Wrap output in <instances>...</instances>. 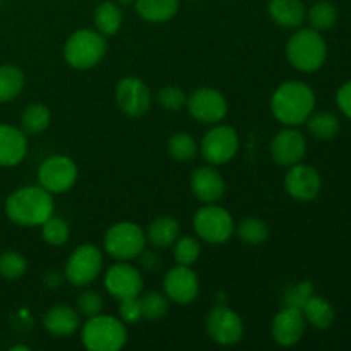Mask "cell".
<instances>
[{
  "label": "cell",
  "instance_id": "obj_1",
  "mask_svg": "<svg viewBox=\"0 0 351 351\" xmlns=\"http://www.w3.org/2000/svg\"><path fill=\"white\" fill-rule=\"evenodd\" d=\"M53 197L41 185L17 189L5 201L7 218L21 226H41L50 216H53Z\"/></svg>",
  "mask_w": 351,
  "mask_h": 351
},
{
  "label": "cell",
  "instance_id": "obj_2",
  "mask_svg": "<svg viewBox=\"0 0 351 351\" xmlns=\"http://www.w3.org/2000/svg\"><path fill=\"white\" fill-rule=\"evenodd\" d=\"M315 106L312 88L300 81H288L278 86L271 98V112L285 125H300L307 122Z\"/></svg>",
  "mask_w": 351,
  "mask_h": 351
},
{
  "label": "cell",
  "instance_id": "obj_3",
  "mask_svg": "<svg viewBox=\"0 0 351 351\" xmlns=\"http://www.w3.org/2000/svg\"><path fill=\"white\" fill-rule=\"evenodd\" d=\"M81 338L89 351H119L127 343V329L119 317L96 314L82 326Z\"/></svg>",
  "mask_w": 351,
  "mask_h": 351
},
{
  "label": "cell",
  "instance_id": "obj_4",
  "mask_svg": "<svg viewBox=\"0 0 351 351\" xmlns=\"http://www.w3.org/2000/svg\"><path fill=\"white\" fill-rule=\"evenodd\" d=\"M287 57L297 71L315 72L324 65L328 57V45L315 29H300L290 38L287 45Z\"/></svg>",
  "mask_w": 351,
  "mask_h": 351
},
{
  "label": "cell",
  "instance_id": "obj_5",
  "mask_svg": "<svg viewBox=\"0 0 351 351\" xmlns=\"http://www.w3.org/2000/svg\"><path fill=\"white\" fill-rule=\"evenodd\" d=\"M106 53V40L93 29H79L69 36L64 47V57L72 69L88 71L96 67Z\"/></svg>",
  "mask_w": 351,
  "mask_h": 351
},
{
  "label": "cell",
  "instance_id": "obj_6",
  "mask_svg": "<svg viewBox=\"0 0 351 351\" xmlns=\"http://www.w3.org/2000/svg\"><path fill=\"white\" fill-rule=\"evenodd\" d=\"M146 233L137 223L120 221L110 226L108 232L105 233L103 245L108 256L125 263L141 256L146 249Z\"/></svg>",
  "mask_w": 351,
  "mask_h": 351
},
{
  "label": "cell",
  "instance_id": "obj_7",
  "mask_svg": "<svg viewBox=\"0 0 351 351\" xmlns=\"http://www.w3.org/2000/svg\"><path fill=\"white\" fill-rule=\"evenodd\" d=\"M194 230L202 242L219 245V243L228 242L230 237L233 235L235 223L225 208L213 202L197 209L194 215Z\"/></svg>",
  "mask_w": 351,
  "mask_h": 351
},
{
  "label": "cell",
  "instance_id": "obj_8",
  "mask_svg": "<svg viewBox=\"0 0 351 351\" xmlns=\"http://www.w3.org/2000/svg\"><path fill=\"white\" fill-rule=\"evenodd\" d=\"M103 267V254L91 243L79 245L69 256L65 264V280L72 287H88L99 276Z\"/></svg>",
  "mask_w": 351,
  "mask_h": 351
},
{
  "label": "cell",
  "instance_id": "obj_9",
  "mask_svg": "<svg viewBox=\"0 0 351 351\" xmlns=\"http://www.w3.org/2000/svg\"><path fill=\"white\" fill-rule=\"evenodd\" d=\"M79 177L77 165L64 154L47 158L38 168V180L50 194H64L71 191Z\"/></svg>",
  "mask_w": 351,
  "mask_h": 351
},
{
  "label": "cell",
  "instance_id": "obj_10",
  "mask_svg": "<svg viewBox=\"0 0 351 351\" xmlns=\"http://www.w3.org/2000/svg\"><path fill=\"white\" fill-rule=\"evenodd\" d=\"M239 151V134L233 127L216 125L206 132L201 143V154L209 165H225Z\"/></svg>",
  "mask_w": 351,
  "mask_h": 351
},
{
  "label": "cell",
  "instance_id": "obj_11",
  "mask_svg": "<svg viewBox=\"0 0 351 351\" xmlns=\"http://www.w3.org/2000/svg\"><path fill=\"white\" fill-rule=\"evenodd\" d=\"M209 338L221 346H233L243 338V321L230 307H215L206 319Z\"/></svg>",
  "mask_w": 351,
  "mask_h": 351
},
{
  "label": "cell",
  "instance_id": "obj_12",
  "mask_svg": "<svg viewBox=\"0 0 351 351\" xmlns=\"http://www.w3.org/2000/svg\"><path fill=\"white\" fill-rule=\"evenodd\" d=\"M185 106L197 122L218 123L228 113V101L221 91L215 88H197L187 98Z\"/></svg>",
  "mask_w": 351,
  "mask_h": 351
},
{
  "label": "cell",
  "instance_id": "obj_13",
  "mask_svg": "<svg viewBox=\"0 0 351 351\" xmlns=\"http://www.w3.org/2000/svg\"><path fill=\"white\" fill-rule=\"evenodd\" d=\"M115 101L125 115L137 119L149 112L151 91L143 79L129 75V77L120 79L117 84Z\"/></svg>",
  "mask_w": 351,
  "mask_h": 351
},
{
  "label": "cell",
  "instance_id": "obj_14",
  "mask_svg": "<svg viewBox=\"0 0 351 351\" xmlns=\"http://www.w3.org/2000/svg\"><path fill=\"white\" fill-rule=\"evenodd\" d=\"M163 288L168 300L178 305H189L197 298L201 285L197 274L191 269V266L178 264L165 274Z\"/></svg>",
  "mask_w": 351,
  "mask_h": 351
},
{
  "label": "cell",
  "instance_id": "obj_15",
  "mask_svg": "<svg viewBox=\"0 0 351 351\" xmlns=\"http://www.w3.org/2000/svg\"><path fill=\"white\" fill-rule=\"evenodd\" d=\"M105 288L113 298H136L143 293L144 281L139 271L129 264L122 263L110 267L105 274Z\"/></svg>",
  "mask_w": 351,
  "mask_h": 351
},
{
  "label": "cell",
  "instance_id": "obj_16",
  "mask_svg": "<svg viewBox=\"0 0 351 351\" xmlns=\"http://www.w3.org/2000/svg\"><path fill=\"white\" fill-rule=\"evenodd\" d=\"M321 175L317 170L308 165L297 163L290 167L287 177H285V189L293 199L302 202L314 201L321 194Z\"/></svg>",
  "mask_w": 351,
  "mask_h": 351
},
{
  "label": "cell",
  "instance_id": "obj_17",
  "mask_svg": "<svg viewBox=\"0 0 351 351\" xmlns=\"http://www.w3.org/2000/svg\"><path fill=\"white\" fill-rule=\"evenodd\" d=\"M305 315L302 308L295 307V305H288L283 311H280L274 317L273 326H271V332H273L274 341L283 348H290L295 346L305 332Z\"/></svg>",
  "mask_w": 351,
  "mask_h": 351
},
{
  "label": "cell",
  "instance_id": "obj_18",
  "mask_svg": "<svg viewBox=\"0 0 351 351\" xmlns=\"http://www.w3.org/2000/svg\"><path fill=\"white\" fill-rule=\"evenodd\" d=\"M307 151V141L297 129H283L271 141V156L280 167L300 163Z\"/></svg>",
  "mask_w": 351,
  "mask_h": 351
},
{
  "label": "cell",
  "instance_id": "obj_19",
  "mask_svg": "<svg viewBox=\"0 0 351 351\" xmlns=\"http://www.w3.org/2000/svg\"><path fill=\"white\" fill-rule=\"evenodd\" d=\"M27 154V136L17 127L0 123V167H17Z\"/></svg>",
  "mask_w": 351,
  "mask_h": 351
},
{
  "label": "cell",
  "instance_id": "obj_20",
  "mask_svg": "<svg viewBox=\"0 0 351 351\" xmlns=\"http://www.w3.org/2000/svg\"><path fill=\"white\" fill-rule=\"evenodd\" d=\"M191 187L195 197L204 204L218 202L225 194V180L211 167L195 168L191 177Z\"/></svg>",
  "mask_w": 351,
  "mask_h": 351
},
{
  "label": "cell",
  "instance_id": "obj_21",
  "mask_svg": "<svg viewBox=\"0 0 351 351\" xmlns=\"http://www.w3.org/2000/svg\"><path fill=\"white\" fill-rule=\"evenodd\" d=\"M43 326L51 336L65 338L72 336L81 326V314L69 305H55L48 308L43 317Z\"/></svg>",
  "mask_w": 351,
  "mask_h": 351
},
{
  "label": "cell",
  "instance_id": "obj_22",
  "mask_svg": "<svg viewBox=\"0 0 351 351\" xmlns=\"http://www.w3.org/2000/svg\"><path fill=\"white\" fill-rule=\"evenodd\" d=\"M269 16L278 26L298 27L305 19L302 0H269Z\"/></svg>",
  "mask_w": 351,
  "mask_h": 351
},
{
  "label": "cell",
  "instance_id": "obj_23",
  "mask_svg": "<svg viewBox=\"0 0 351 351\" xmlns=\"http://www.w3.org/2000/svg\"><path fill=\"white\" fill-rule=\"evenodd\" d=\"M178 235H180V225L177 219L170 216H160L149 225L146 239L156 249H168L177 242Z\"/></svg>",
  "mask_w": 351,
  "mask_h": 351
},
{
  "label": "cell",
  "instance_id": "obj_24",
  "mask_svg": "<svg viewBox=\"0 0 351 351\" xmlns=\"http://www.w3.org/2000/svg\"><path fill=\"white\" fill-rule=\"evenodd\" d=\"M136 9L147 23H167L178 12V0H136Z\"/></svg>",
  "mask_w": 351,
  "mask_h": 351
},
{
  "label": "cell",
  "instance_id": "obj_25",
  "mask_svg": "<svg viewBox=\"0 0 351 351\" xmlns=\"http://www.w3.org/2000/svg\"><path fill=\"white\" fill-rule=\"evenodd\" d=\"M302 312L305 315V321L311 322L317 329L331 328L336 317L332 305L328 300H324V298L314 297V295H311L305 300V304L302 305Z\"/></svg>",
  "mask_w": 351,
  "mask_h": 351
},
{
  "label": "cell",
  "instance_id": "obj_26",
  "mask_svg": "<svg viewBox=\"0 0 351 351\" xmlns=\"http://www.w3.org/2000/svg\"><path fill=\"white\" fill-rule=\"evenodd\" d=\"M122 23L123 14L117 2H101L95 9V26L103 36H113L119 33Z\"/></svg>",
  "mask_w": 351,
  "mask_h": 351
},
{
  "label": "cell",
  "instance_id": "obj_27",
  "mask_svg": "<svg viewBox=\"0 0 351 351\" xmlns=\"http://www.w3.org/2000/svg\"><path fill=\"white\" fill-rule=\"evenodd\" d=\"M51 122V112L41 103H31L21 115V130L26 136H36L48 129Z\"/></svg>",
  "mask_w": 351,
  "mask_h": 351
},
{
  "label": "cell",
  "instance_id": "obj_28",
  "mask_svg": "<svg viewBox=\"0 0 351 351\" xmlns=\"http://www.w3.org/2000/svg\"><path fill=\"white\" fill-rule=\"evenodd\" d=\"M24 88V72L16 65H0V103L12 101Z\"/></svg>",
  "mask_w": 351,
  "mask_h": 351
},
{
  "label": "cell",
  "instance_id": "obj_29",
  "mask_svg": "<svg viewBox=\"0 0 351 351\" xmlns=\"http://www.w3.org/2000/svg\"><path fill=\"white\" fill-rule=\"evenodd\" d=\"M307 127L308 132H311L312 136H315L317 139L322 141H329L339 132V120L335 113L321 112L308 117Z\"/></svg>",
  "mask_w": 351,
  "mask_h": 351
},
{
  "label": "cell",
  "instance_id": "obj_30",
  "mask_svg": "<svg viewBox=\"0 0 351 351\" xmlns=\"http://www.w3.org/2000/svg\"><path fill=\"white\" fill-rule=\"evenodd\" d=\"M235 230L239 239L245 242L247 245H261L269 237V226L263 219L257 218L243 219L239 223V226H235Z\"/></svg>",
  "mask_w": 351,
  "mask_h": 351
},
{
  "label": "cell",
  "instance_id": "obj_31",
  "mask_svg": "<svg viewBox=\"0 0 351 351\" xmlns=\"http://www.w3.org/2000/svg\"><path fill=\"white\" fill-rule=\"evenodd\" d=\"M199 146L194 141V137L189 136L185 132L173 134L168 141V153L173 160L180 161V163H185V161H192L195 156H197Z\"/></svg>",
  "mask_w": 351,
  "mask_h": 351
},
{
  "label": "cell",
  "instance_id": "obj_32",
  "mask_svg": "<svg viewBox=\"0 0 351 351\" xmlns=\"http://www.w3.org/2000/svg\"><path fill=\"white\" fill-rule=\"evenodd\" d=\"M139 305L143 319H149V321H158V319L165 317L170 308L168 297L161 295L160 291H147V293L139 295Z\"/></svg>",
  "mask_w": 351,
  "mask_h": 351
},
{
  "label": "cell",
  "instance_id": "obj_33",
  "mask_svg": "<svg viewBox=\"0 0 351 351\" xmlns=\"http://www.w3.org/2000/svg\"><path fill=\"white\" fill-rule=\"evenodd\" d=\"M336 19H338V10L331 2H326V0L314 3L312 9L308 10V23H311L312 29L319 31V33L331 29L336 24Z\"/></svg>",
  "mask_w": 351,
  "mask_h": 351
},
{
  "label": "cell",
  "instance_id": "obj_34",
  "mask_svg": "<svg viewBox=\"0 0 351 351\" xmlns=\"http://www.w3.org/2000/svg\"><path fill=\"white\" fill-rule=\"evenodd\" d=\"M41 235H43V240L48 245L62 247L65 245V242L69 240L71 230H69V225L64 219L50 216V218L41 225Z\"/></svg>",
  "mask_w": 351,
  "mask_h": 351
},
{
  "label": "cell",
  "instance_id": "obj_35",
  "mask_svg": "<svg viewBox=\"0 0 351 351\" xmlns=\"http://www.w3.org/2000/svg\"><path fill=\"white\" fill-rule=\"evenodd\" d=\"M27 269V261L23 254L16 250H7L0 254V274L7 280H19Z\"/></svg>",
  "mask_w": 351,
  "mask_h": 351
},
{
  "label": "cell",
  "instance_id": "obj_36",
  "mask_svg": "<svg viewBox=\"0 0 351 351\" xmlns=\"http://www.w3.org/2000/svg\"><path fill=\"white\" fill-rule=\"evenodd\" d=\"M173 245V257L178 264L192 266L194 263H197L199 256H201V243L197 239L184 237V239H177Z\"/></svg>",
  "mask_w": 351,
  "mask_h": 351
},
{
  "label": "cell",
  "instance_id": "obj_37",
  "mask_svg": "<svg viewBox=\"0 0 351 351\" xmlns=\"http://www.w3.org/2000/svg\"><path fill=\"white\" fill-rule=\"evenodd\" d=\"M158 101L163 108L171 110V112H177V110L184 108L185 103H187V95L182 88L178 86H165L158 91Z\"/></svg>",
  "mask_w": 351,
  "mask_h": 351
},
{
  "label": "cell",
  "instance_id": "obj_38",
  "mask_svg": "<svg viewBox=\"0 0 351 351\" xmlns=\"http://www.w3.org/2000/svg\"><path fill=\"white\" fill-rule=\"evenodd\" d=\"M75 308L81 315H86V317H93L96 314H101L103 308V297L98 293V291H82L79 295L77 302H75Z\"/></svg>",
  "mask_w": 351,
  "mask_h": 351
},
{
  "label": "cell",
  "instance_id": "obj_39",
  "mask_svg": "<svg viewBox=\"0 0 351 351\" xmlns=\"http://www.w3.org/2000/svg\"><path fill=\"white\" fill-rule=\"evenodd\" d=\"M119 319L123 324H137L143 319V312H141L139 297L136 298H123L119 300Z\"/></svg>",
  "mask_w": 351,
  "mask_h": 351
},
{
  "label": "cell",
  "instance_id": "obj_40",
  "mask_svg": "<svg viewBox=\"0 0 351 351\" xmlns=\"http://www.w3.org/2000/svg\"><path fill=\"white\" fill-rule=\"evenodd\" d=\"M336 101H338L339 110H341L348 119H351V81L339 88L338 95H336Z\"/></svg>",
  "mask_w": 351,
  "mask_h": 351
},
{
  "label": "cell",
  "instance_id": "obj_41",
  "mask_svg": "<svg viewBox=\"0 0 351 351\" xmlns=\"http://www.w3.org/2000/svg\"><path fill=\"white\" fill-rule=\"evenodd\" d=\"M113 2H117L119 5H129V3L136 2V0H113Z\"/></svg>",
  "mask_w": 351,
  "mask_h": 351
},
{
  "label": "cell",
  "instance_id": "obj_42",
  "mask_svg": "<svg viewBox=\"0 0 351 351\" xmlns=\"http://www.w3.org/2000/svg\"><path fill=\"white\" fill-rule=\"evenodd\" d=\"M10 350H12V351H27L29 348H27V346H24V345H17V346H12Z\"/></svg>",
  "mask_w": 351,
  "mask_h": 351
}]
</instances>
